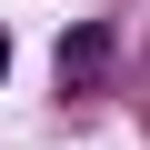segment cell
<instances>
[{"label":"cell","instance_id":"1","mask_svg":"<svg viewBox=\"0 0 150 150\" xmlns=\"http://www.w3.org/2000/svg\"><path fill=\"white\" fill-rule=\"evenodd\" d=\"M100 60H110V30H70L60 40V70H70V80H90Z\"/></svg>","mask_w":150,"mask_h":150},{"label":"cell","instance_id":"2","mask_svg":"<svg viewBox=\"0 0 150 150\" xmlns=\"http://www.w3.org/2000/svg\"><path fill=\"white\" fill-rule=\"evenodd\" d=\"M0 80H10V30H0Z\"/></svg>","mask_w":150,"mask_h":150}]
</instances>
